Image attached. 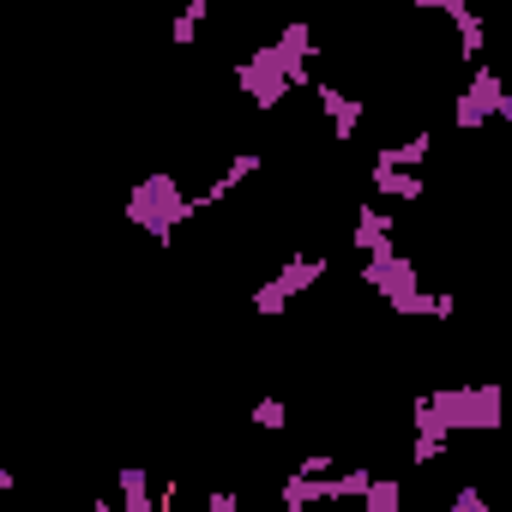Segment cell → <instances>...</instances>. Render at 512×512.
Wrapping results in <instances>:
<instances>
[{
	"instance_id": "6da1fadb",
	"label": "cell",
	"mask_w": 512,
	"mask_h": 512,
	"mask_svg": "<svg viewBox=\"0 0 512 512\" xmlns=\"http://www.w3.org/2000/svg\"><path fill=\"white\" fill-rule=\"evenodd\" d=\"M416 416V434H494L500 416H506V392L500 386H434L410 404Z\"/></svg>"
},
{
	"instance_id": "7a4b0ae2",
	"label": "cell",
	"mask_w": 512,
	"mask_h": 512,
	"mask_svg": "<svg viewBox=\"0 0 512 512\" xmlns=\"http://www.w3.org/2000/svg\"><path fill=\"white\" fill-rule=\"evenodd\" d=\"M193 217V199L175 187V175H145L133 193H127V223H139L151 241H169L175 223Z\"/></svg>"
},
{
	"instance_id": "3957f363",
	"label": "cell",
	"mask_w": 512,
	"mask_h": 512,
	"mask_svg": "<svg viewBox=\"0 0 512 512\" xmlns=\"http://www.w3.org/2000/svg\"><path fill=\"white\" fill-rule=\"evenodd\" d=\"M506 85H500V73L494 67H476V79L464 85V97L452 103V121H458V133H476V127H488L500 109H506Z\"/></svg>"
},
{
	"instance_id": "277c9868",
	"label": "cell",
	"mask_w": 512,
	"mask_h": 512,
	"mask_svg": "<svg viewBox=\"0 0 512 512\" xmlns=\"http://www.w3.org/2000/svg\"><path fill=\"white\" fill-rule=\"evenodd\" d=\"M235 85H241V97H253V109H278V103L290 97V79H284V67H278L272 49H253V55L235 67Z\"/></svg>"
},
{
	"instance_id": "5b68a950",
	"label": "cell",
	"mask_w": 512,
	"mask_h": 512,
	"mask_svg": "<svg viewBox=\"0 0 512 512\" xmlns=\"http://www.w3.org/2000/svg\"><path fill=\"white\" fill-rule=\"evenodd\" d=\"M362 284L368 290H380L386 302H398V296H416L422 284H416V266L404 260V253H380V260H368L362 266Z\"/></svg>"
},
{
	"instance_id": "8992f818",
	"label": "cell",
	"mask_w": 512,
	"mask_h": 512,
	"mask_svg": "<svg viewBox=\"0 0 512 512\" xmlns=\"http://www.w3.org/2000/svg\"><path fill=\"white\" fill-rule=\"evenodd\" d=\"M356 247L368 253V260H380V253H398V247H392V217H386L380 205H362V211H356Z\"/></svg>"
},
{
	"instance_id": "52a82bcc",
	"label": "cell",
	"mask_w": 512,
	"mask_h": 512,
	"mask_svg": "<svg viewBox=\"0 0 512 512\" xmlns=\"http://www.w3.org/2000/svg\"><path fill=\"white\" fill-rule=\"evenodd\" d=\"M320 278H326V260H314V253H290V260L278 266V278H272V284L296 302V296H302V290H314Z\"/></svg>"
},
{
	"instance_id": "ba28073f",
	"label": "cell",
	"mask_w": 512,
	"mask_h": 512,
	"mask_svg": "<svg viewBox=\"0 0 512 512\" xmlns=\"http://www.w3.org/2000/svg\"><path fill=\"white\" fill-rule=\"evenodd\" d=\"M320 109H326V121L338 127V145L362 127V97H344L338 85H320Z\"/></svg>"
},
{
	"instance_id": "9c48e42d",
	"label": "cell",
	"mask_w": 512,
	"mask_h": 512,
	"mask_svg": "<svg viewBox=\"0 0 512 512\" xmlns=\"http://www.w3.org/2000/svg\"><path fill=\"white\" fill-rule=\"evenodd\" d=\"M428 151H434V133H410L404 145H386L374 163H380V169H410V175H416V169L428 163Z\"/></svg>"
},
{
	"instance_id": "30bf717a",
	"label": "cell",
	"mask_w": 512,
	"mask_h": 512,
	"mask_svg": "<svg viewBox=\"0 0 512 512\" xmlns=\"http://www.w3.org/2000/svg\"><path fill=\"white\" fill-rule=\"evenodd\" d=\"M115 482H121V512H157V506H163V500L151 494L145 470H133V464H127V470H121Z\"/></svg>"
},
{
	"instance_id": "8fae6325",
	"label": "cell",
	"mask_w": 512,
	"mask_h": 512,
	"mask_svg": "<svg viewBox=\"0 0 512 512\" xmlns=\"http://www.w3.org/2000/svg\"><path fill=\"white\" fill-rule=\"evenodd\" d=\"M326 482H332V476H302V470H290V476H284V506H314V500H332V494H326Z\"/></svg>"
},
{
	"instance_id": "7c38bea8",
	"label": "cell",
	"mask_w": 512,
	"mask_h": 512,
	"mask_svg": "<svg viewBox=\"0 0 512 512\" xmlns=\"http://www.w3.org/2000/svg\"><path fill=\"white\" fill-rule=\"evenodd\" d=\"M374 187L392 193V199H422V193H428L422 175H410V169H380V163H374Z\"/></svg>"
},
{
	"instance_id": "4fadbf2b",
	"label": "cell",
	"mask_w": 512,
	"mask_h": 512,
	"mask_svg": "<svg viewBox=\"0 0 512 512\" xmlns=\"http://www.w3.org/2000/svg\"><path fill=\"white\" fill-rule=\"evenodd\" d=\"M368 488H374V470H338V476L326 482L332 500H368Z\"/></svg>"
},
{
	"instance_id": "5bb4252c",
	"label": "cell",
	"mask_w": 512,
	"mask_h": 512,
	"mask_svg": "<svg viewBox=\"0 0 512 512\" xmlns=\"http://www.w3.org/2000/svg\"><path fill=\"white\" fill-rule=\"evenodd\" d=\"M398 506H404V482H392V476H374V488H368L362 512H398Z\"/></svg>"
},
{
	"instance_id": "9a60e30c",
	"label": "cell",
	"mask_w": 512,
	"mask_h": 512,
	"mask_svg": "<svg viewBox=\"0 0 512 512\" xmlns=\"http://www.w3.org/2000/svg\"><path fill=\"white\" fill-rule=\"evenodd\" d=\"M398 320H422V314H440V290H416V296H398V302H386Z\"/></svg>"
},
{
	"instance_id": "2e32d148",
	"label": "cell",
	"mask_w": 512,
	"mask_h": 512,
	"mask_svg": "<svg viewBox=\"0 0 512 512\" xmlns=\"http://www.w3.org/2000/svg\"><path fill=\"white\" fill-rule=\"evenodd\" d=\"M253 428H266V434L290 428V404L284 398H260V404H253Z\"/></svg>"
},
{
	"instance_id": "e0dca14e",
	"label": "cell",
	"mask_w": 512,
	"mask_h": 512,
	"mask_svg": "<svg viewBox=\"0 0 512 512\" xmlns=\"http://www.w3.org/2000/svg\"><path fill=\"white\" fill-rule=\"evenodd\" d=\"M290 308V296L278 290V284H260V290H253V314H266V320H278Z\"/></svg>"
},
{
	"instance_id": "ac0fdd59",
	"label": "cell",
	"mask_w": 512,
	"mask_h": 512,
	"mask_svg": "<svg viewBox=\"0 0 512 512\" xmlns=\"http://www.w3.org/2000/svg\"><path fill=\"white\" fill-rule=\"evenodd\" d=\"M446 512H500V506H488V500H482V488H476V482H464V488L452 494V506H446Z\"/></svg>"
},
{
	"instance_id": "d6986e66",
	"label": "cell",
	"mask_w": 512,
	"mask_h": 512,
	"mask_svg": "<svg viewBox=\"0 0 512 512\" xmlns=\"http://www.w3.org/2000/svg\"><path fill=\"white\" fill-rule=\"evenodd\" d=\"M278 43H284V49H290V55H302V61H308V55H314V31H308V25H290V31H284V37H278Z\"/></svg>"
},
{
	"instance_id": "ffe728a7",
	"label": "cell",
	"mask_w": 512,
	"mask_h": 512,
	"mask_svg": "<svg viewBox=\"0 0 512 512\" xmlns=\"http://www.w3.org/2000/svg\"><path fill=\"white\" fill-rule=\"evenodd\" d=\"M446 452V440L440 434H416V446H410V464H434Z\"/></svg>"
},
{
	"instance_id": "44dd1931",
	"label": "cell",
	"mask_w": 512,
	"mask_h": 512,
	"mask_svg": "<svg viewBox=\"0 0 512 512\" xmlns=\"http://www.w3.org/2000/svg\"><path fill=\"white\" fill-rule=\"evenodd\" d=\"M247 175H260V151H235V157H229V181L241 187Z\"/></svg>"
},
{
	"instance_id": "7402d4cb",
	"label": "cell",
	"mask_w": 512,
	"mask_h": 512,
	"mask_svg": "<svg viewBox=\"0 0 512 512\" xmlns=\"http://www.w3.org/2000/svg\"><path fill=\"white\" fill-rule=\"evenodd\" d=\"M205 512H241V494H235V488H217V494L205 500Z\"/></svg>"
},
{
	"instance_id": "603a6c76",
	"label": "cell",
	"mask_w": 512,
	"mask_h": 512,
	"mask_svg": "<svg viewBox=\"0 0 512 512\" xmlns=\"http://www.w3.org/2000/svg\"><path fill=\"white\" fill-rule=\"evenodd\" d=\"M302 476H332V458H326V452H308V458H302Z\"/></svg>"
},
{
	"instance_id": "cb8c5ba5",
	"label": "cell",
	"mask_w": 512,
	"mask_h": 512,
	"mask_svg": "<svg viewBox=\"0 0 512 512\" xmlns=\"http://www.w3.org/2000/svg\"><path fill=\"white\" fill-rule=\"evenodd\" d=\"M278 512H308V506H278Z\"/></svg>"
},
{
	"instance_id": "d4e9b609",
	"label": "cell",
	"mask_w": 512,
	"mask_h": 512,
	"mask_svg": "<svg viewBox=\"0 0 512 512\" xmlns=\"http://www.w3.org/2000/svg\"><path fill=\"white\" fill-rule=\"evenodd\" d=\"M500 512H512V506H500Z\"/></svg>"
}]
</instances>
